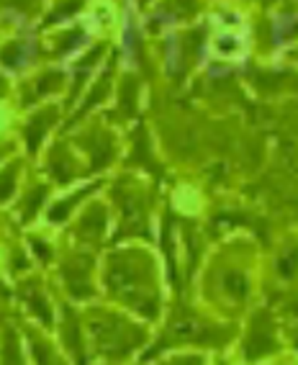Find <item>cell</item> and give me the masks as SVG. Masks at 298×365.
I'll use <instances>...</instances> for the list:
<instances>
[{"instance_id": "6da1fadb", "label": "cell", "mask_w": 298, "mask_h": 365, "mask_svg": "<svg viewBox=\"0 0 298 365\" xmlns=\"http://www.w3.org/2000/svg\"><path fill=\"white\" fill-rule=\"evenodd\" d=\"M106 283H108L126 304H134L144 317H155L157 314V301L147 299V270H139L134 260H129V255L123 257H113L111 270L106 273Z\"/></svg>"}, {"instance_id": "7a4b0ae2", "label": "cell", "mask_w": 298, "mask_h": 365, "mask_svg": "<svg viewBox=\"0 0 298 365\" xmlns=\"http://www.w3.org/2000/svg\"><path fill=\"white\" fill-rule=\"evenodd\" d=\"M93 337H96L98 350L103 352V355H108V358H123L136 345H142L144 329L118 319V317H108L103 322H93Z\"/></svg>"}, {"instance_id": "3957f363", "label": "cell", "mask_w": 298, "mask_h": 365, "mask_svg": "<svg viewBox=\"0 0 298 365\" xmlns=\"http://www.w3.org/2000/svg\"><path fill=\"white\" fill-rule=\"evenodd\" d=\"M278 350V339H275V324L267 317V312H257L250 324V337H247L245 355L247 360H257L262 355Z\"/></svg>"}, {"instance_id": "277c9868", "label": "cell", "mask_w": 298, "mask_h": 365, "mask_svg": "<svg viewBox=\"0 0 298 365\" xmlns=\"http://www.w3.org/2000/svg\"><path fill=\"white\" fill-rule=\"evenodd\" d=\"M88 273H91V257H75L62 267L65 286L75 299H88L93 294L91 283H88Z\"/></svg>"}, {"instance_id": "5b68a950", "label": "cell", "mask_w": 298, "mask_h": 365, "mask_svg": "<svg viewBox=\"0 0 298 365\" xmlns=\"http://www.w3.org/2000/svg\"><path fill=\"white\" fill-rule=\"evenodd\" d=\"M57 121V108H46V111L36 113V116H31V121H29L26 126V142H29V150L36 152V147H39V139L46 134V129Z\"/></svg>"}, {"instance_id": "8992f818", "label": "cell", "mask_w": 298, "mask_h": 365, "mask_svg": "<svg viewBox=\"0 0 298 365\" xmlns=\"http://www.w3.org/2000/svg\"><path fill=\"white\" fill-rule=\"evenodd\" d=\"M62 334H65V342H67V347L72 350V355L78 358V365H85L80 322H78V317H75V312H72V309H65V327H62Z\"/></svg>"}, {"instance_id": "52a82bcc", "label": "cell", "mask_w": 298, "mask_h": 365, "mask_svg": "<svg viewBox=\"0 0 298 365\" xmlns=\"http://www.w3.org/2000/svg\"><path fill=\"white\" fill-rule=\"evenodd\" d=\"M24 291V299H26L29 309H31L36 317H39L41 322H46V324H52V309H49V304H46V299L41 296L39 286L36 283H26V286L21 288Z\"/></svg>"}, {"instance_id": "ba28073f", "label": "cell", "mask_w": 298, "mask_h": 365, "mask_svg": "<svg viewBox=\"0 0 298 365\" xmlns=\"http://www.w3.org/2000/svg\"><path fill=\"white\" fill-rule=\"evenodd\" d=\"M88 147L93 152V163L91 170H101L103 165L111 163V155H113V147H111V139L106 134H96V137L88 139Z\"/></svg>"}, {"instance_id": "9c48e42d", "label": "cell", "mask_w": 298, "mask_h": 365, "mask_svg": "<svg viewBox=\"0 0 298 365\" xmlns=\"http://www.w3.org/2000/svg\"><path fill=\"white\" fill-rule=\"evenodd\" d=\"M3 365H24L19 334L14 327H6V332H3Z\"/></svg>"}, {"instance_id": "30bf717a", "label": "cell", "mask_w": 298, "mask_h": 365, "mask_svg": "<svg viewBox=\"0 0 298 365\" xmlns=\"http://www.w3.org/2000/svg\"><path fill=\"white\" fill-rule=\"evenodd\" d=\"M83 229H88V232H93V235H101L106 229V209L103 206H93L88 214H85V222H83Z\"/></svg>"}, {"instance_id": "8fae6325", "label": "cell", "mask_w": 298, "mask_h": 365, "mask_svg": "<svg viewBox=\"0 0 298 365\" xmlns=\"http://www.w3.org/2000/svg\"><path fill=\"white\" fill-rule=\"evenodd\" d=\"M93 190H96V185H91V188H85V190H80V193H75V196H72L70 201H62V203H57V206H54V209L49 211V219H52V222H62V219H65V216L70 214V209H72V206H75V203H78L80 198H85V196H88V193H93Z\"/></svg>"}, {"instance_id": "7c38bea8", "label": "cell", "mask_w": 298, "mask_h": 365, "mask_svg": "<svg viewBox=\"0 0 298 365\" xmlns=\"http://www.w3.org/2000/svg\"><path fill=\"white\" fill-rule=\"evenodd\" d=\"M106 91H108V72H106L103 78H101V83H98L96 88H93V91H91V98L85 101V106H83V108H80L78 116H75V118H80L85 111H88V108H93V106H96V103H101V101H103V96H106Z\"/></svg>"}, {"instance_id": "4fadbf2b", "label": "cell", "mask_w": 298, "mask_h": 365, "mask_svg": "<svg viewBox=\"0 0 298 365\" xmlns=\"http://www.w3.org/2000/svg\"><path fill=\"white\" fill-rule=\"evenodd\" d=\"M34 347V355H36V360H39V365H65L62 360L54 355L52 347H44V342H39V339H34L31 342Z\"/></svg>"}, {"instance_id": "5bb4252c", "label": "cell", "mask_w": 298, "mask_h": 365, "mask_svg": "<svg viewBox=\"0 0 298 365\" xmlns=\"http://www.w3.org/2000/svg\"><path fill=\"white\" fill-rule=\"evenodd\" d=\"M46 198V188L44 185H39V188H34V193L29 196L26 206H24V222H31L34 214H36V209L41 206V201Z\"/></svg>"}, {"instance_id": "9a60e30c", "label": "cell", "mask_w": 298, "mask_h": 365, "mask_svg": "<svg viewBox=\"0 0 298 365\" xmlns=\"http://www.w3.org/2000/svg\"><path fill=\"white\" fill-rule=\"evenodd\" d=\"M227 291L237 299H245L247 296V278L242 273H227V281H224Z\"/></svg>"}, {"instance_id": "2e32d148", "label": "cell", "mask_w": 298, "mask_h": 365, "mask_svg": "<svg viewBox=\"0 0 298 365\" xmlns=\"http://www.w3.org/2000/svg\"><path fill=\"white\" fill-rule=\"evenodd\" d=\"M16 165L6 170V173H0V201H6L11 193H14V185H16Z\"/></svg>"}, {"instance_id": "e0dca14e", "label": "cell", "mask_w": 298, "mask_h": 365, "mask_svg": "<svg viewBox=\"0 0 298 365\" xmlns=\"http://www.w3.org/2000/svg\"><path fill=\"white\" fill-rule=\"evenodd\" d=\"M134 96H136V80H126V83H123V98H121L123 113L134 111Z\"/></svg>"}, {"instance_id": "ac0fdd59", "label": "cell", "mask_w": 298, "mask_h": 365, "mask_svg": "<svg viewBox=\"0 0 298 365\" xmlns=\"http://www.w3.org/2000/svg\"><path fill=\"white\" fill-rule=\"evenodd\" d=\"M21 52H24V44H21V41H11V44H6V49H3V62H6V65H19Z\"/></svg>"}, {"instance_id": "d6986e66", "label": "cell", "mask_w": 298, "mask_h": 365, "mask_svg": "<svg viewBox=\"0 0 298 365\" xmlns=\"http://www.w3.org/2000/svg\"><path fill=\"white\" fill-rule=\"evenodd\" d=\"M59 83H62V75H59V72H49V75H44V78L39 80L36 88H39V93H44V91L49 93V91H57Z\"/></svg>"}, {"instance_id": "ffe728a7", "label": "cell", "mask_w": 298, "mask_h": 365, "mask_svg": "<svg viewBox=\"0 0 298 365\" xmlns=\"http://www.w3.org/2000/svg\"><path fill=\"white\" fill-rule=\"evenodd\" d=\"M278 267H280V273H283L285 278H293V273H296V250L285 255L283 260L278 262Z\"/></svg>"}, {"instance_id": "44dd1931", "label": "cell", "mask_w": 298, "mask_h": 365, "mask_svg": "<svg viewBox=\"0 0 298 365\" xmlns=\"http://www.w3.org/2000/svg\"><path fill=\"white\" fill-rule=\"evenodd\" d=\"M31 245H34V250H36V252H39V257L44 262H49V257H52V250L49 247H44V245H41L39 240H31Z\"/></svg>"}, {"instance_id": "7402d4cb", "label": "cell", "mask_w": 298, "mask_h": 365, "mask_svg": "<svg viewBox=\"0 0 298 365\" xmlns=\"http://www.w3.org/2000/svg\"><path fill=\"white\" fill-rule=\"evenodd\" d=\"M201 358H180V360H173L170 365H201Z\"/></svg>"}]
</instances>
